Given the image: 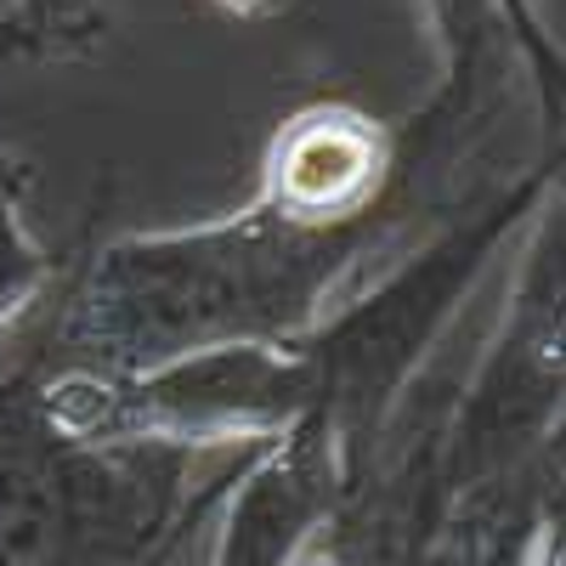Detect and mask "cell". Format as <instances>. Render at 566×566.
<instances>
[{"mask_svg": "<svg viewBox=\"0 0 566 566\" xmlns=\"http://www.w3.org/2000/svg\"><path fill=\"white\" fill-rule=\"evenodd\" d=\"M40 283H45V255L23 239L12 176H7V165H0V340L12 335V323L23 317V306L34 301Z\"/></svg>", "mask_w": 566, "mask_h": 566, "instance_id": "3", "label": "cell"}, {"mask_svg": "<svg viewBox=\"0 0 566 566\" xmlns=\"http://www.w3.org/2000/svg\"><path fill=\"white\" fill-rule=\"evenodd\" d=\"M386 148L352 114H317L277 136L266 210L301 227H340L374 216Z\"/></svg>", "mask_w": 566, "mask_h": 566, "instance_id": "2", "label": "cell"}, {"mask_svg": "<svg viewBox=\"0 0 566 566\" xmlns=\"http://www.w3.org/2000/svg\"><path fill=\"white\" fill-rule=\"evenodd\" d=\"M374 216L301 227L266 205L181 239H136L91 266L52 340V368L130 380L193 352L312 335L335 277L368 250Z\"/></svg>", "mask_w": 566, "mask_h": 566, "instance_id": "1", "label": "cell"}, {"mask_svg": "<svg viewBox=\"0 0 566 566\" xmlns=\"http://www.w3.org/2000/svg\"><path fill=\"white\" fill-rule=\"evenodd\" d=\"M91 18V0H23V29H34V40H63Z\"/></svg>", "mask_w": 566, "mask_h": 566, "instance_id": "4", "label": "cell"}]
</instances>
